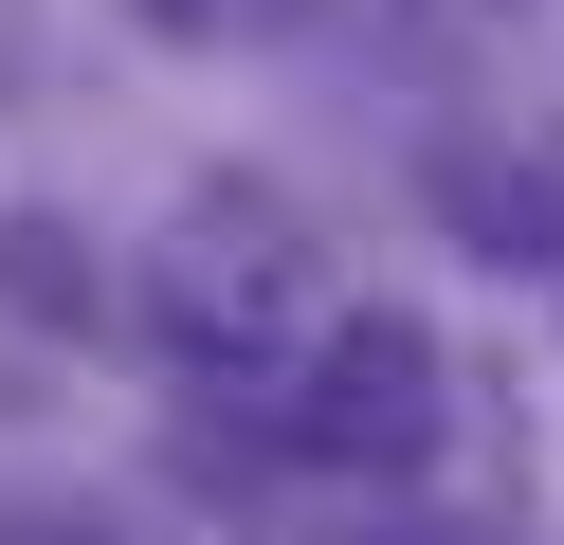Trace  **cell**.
<instances>
[{
    "instance_id": "cell-1",
    "label": "cell",
    "mask_w": 564,
    "mask_h": 545,
    "mask_svg": "<svg viewBox=\"0 0 564 545\" xmlns=\"http://www.w3.org/2000/svg\"><path fill=\"white\" fill-rule=\"evenodd\" d=\"M147 309H164V346L183 363H292V346H328V254H310V218L273 200V182H200L183 218H164V254H147Z\"/></svg>"
},
{
    "instance_id": "cell-2",
    "label": "cell",
    "mask_w": 564,
    "mask_h": 545,
    "mask_svg": "<svg viewBox=\"0 0 564 545\" xmlns=\"http://www.w3.org/2000/svg\"><path fill=\"white\" fill-rule=\"evenodd\" d=\"M437 382H455V363H437L419 309H328V346L292 363V455H328V472H419L437 418H455Z\"/></svg>"
},
{
    "instance_id": "cell-3",
    "label": "cell",
    "mask_w": 564,
    "mask_h": 545,
    "mask_svg": "<svg viewBox=\"0 0 564 545\" xmlns=\"http://www.w3.org/2000/svg\"><path fill=\"white\" fill-rule=\"evenodd\" d=\"M0 309H37V327H91V254H74V218H0Z\"/></svg>"
},
{
    "instance_id": "cell-4",
    "label": "cell",
    "mask_w": 564,
    "mask_h": 545,
    "mask_svg": "<svg viewBox=\"0 0 564 545\" xmlns=\"http://www.w3.org/2000/svg\"><path fill=\"white\" fill-rule=\"evenodd\" d=\"M0 545H147L110 491H0Z\"/></svg>"
},
{
    "instance_id": "cell-5",
    "label": "cell",
    "mask_w": 564,
    "mask_h": 545,
    "mask_svg": "<svg viewBox=\"0 0 564 545\" xmlns=\"http://www.w3.org/2000/svg\"><path fill=\"white\" fill-rule=\"evenodd\" d=\"M455 218H474V237H510V254H528V237H546V182H510V164H455Z\"/></svg>"
},
{
    "instance_id": "cell-6",
    "label": "cell",
    "mask_w": 564,
    "mask_h": 545,
    "mask_svg": "<svg viewBox=\"0 0 564 545\" xmlns=\"http://www.w3.org/2000/svg\"><path fill=\"white\" fill-rule=\"evenodd\" d=\"M128 19H147V36H200V19H219V0H128Z\"/></svg>"
}]
</instances>
